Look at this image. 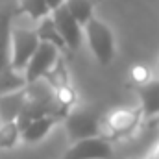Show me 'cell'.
<instances>
[{
    "instance_id": "obj_20",
    "label": "cell",
    "mask_w": 159,
    "mask_h": 159,
    "mask_svg": "<svg viewBox=\"0 0 159 159\" xmlns=\"http://www.w3.org/2000/svg\"><path fill=\"white\" fill-rule=\"evenodd\" d=\"M65 0H46V4H48V7H50V11L54 9V7H57L59 4H63Z\"/></svg>"
},
{
    "instance_id": "obj_5",
    "label": "cell",
    "mask_w": 159,
    "mask_h": 159,
    "mask_svg": "<svg viewBox=\"0 0 159 159\" xmlns=\"http://www.w3.org/2000/svg\"><path fill=\"white\" fill-rule=\"evenodd\" d=\"M39 44V37L35 30L28 28H11L9 30V56H11V67L15 70H20L26 67L28 59L32 57L34 50Z\"/></svg>"
},
{
    "instance_id": "obj_22",
    "label": "cell",
    "mask_w": 159,
    "mask_h": 159,
    "mask_svg": "<svg viewBox=\"0 0 159 159\" xmlns=\"http://www.w3.org/2000/svg\"><path fill=\"white\" fill-rule=\"evenodd\" d=\"M133 159H139V157H133Z\"/></svg>"
},
{
    "instance_id": "obj_4",
    "label": "cell",
    "mask_w": 159,
    "mask_h": 159,
    "mask_svg": "<svg viewBox=\"0 0 159 159\" xmlns=\"http://www.w3.org/2000/svg\"><path fill=\"white\" fill-rule=\"evenodd\" d=\"M141 122V109H115L106 119L100 120V137L119 139L131 135Z\"/></svg>"
},
{
    "instance_id": "obj_1",
    "label": "cell",
    "mask_w": 159,
    "mask_h": 159,
    "mask_svg": "<svg viewBox=\"0 0 159 159\" xmlns=\"http://www.w3.org/2000/svg\"><path fill=\"white\" fill-rule=\"evenodd\" d=\"M11 19H13V7L2 6L0 7V94L22 89L26 85L24 76L11 67V56H9Z\"/></svg>"
},
{
    "instance_id": "obj_21",
    "label": "cell",
    "mask_w": 159,
    "mask_h": 159,
    "mask_svg": "<svg viewBox=\"0 0 159 159\" xmlns=\"http://www.w3.org/2000/svg\"><path fill=\"white\" fill-rule=\"evenodd\" d=\"M157 70H159V61H157Z\"/></svg>"
},
{
    "instance_id": "obj_12",
    "label": "cell",
    "mask_w": 159,
    "mask_h": 159,
    "mask_svg": "<svg viewBox=\"0 0 159 159\" xmlns=\"http://www.w3.org/2000/svg\"><path fill=\"white\" fill-rule=\"evenodd\" d=\"M35 34H37L39 41L52 43L59 52H61V50H67V44H65L63 37L59 35V32H57V28H56V24H54V20H52L50 13H48L46 17L39 19V26L35 28Z\"/></svg>"
},
{
    "instance_id": "obj_17",
    "label": "cell",
    "mask_w": 159,
    "mask_h": 159,
    "mask_svg": "<svg viewBox=\"0 0 159 159\" xmlns=\"http://www.w3.org/2000/svg\"><path fill=\"white\" fill-rule=\"evenodd\" d=\"M54 98L63 109H70L76 104V91L67 83V85H61V87L54 89Z\"/></svg>"
},
{
    "instance_id": "obj_19",
    "label": "cell",
    "mask_w": 159,
    "mask_h": 159,
    "mask_svg": "<svg viewBox=\"0 0 159 159\" xmlns=\"http://www.w3.org/2000/svg\"><path fill=\"white\" fill-rule=\"evenodd\" d=\"M144 159H159V143L150 150V152H148V154H146V157Z\"/></svg>"
},
{
    "instance_id": "obj_14",
    "label": "cell",
    "mask_w": 159,
    "mask_h": 159,
    "mask_svg": "<svg viewBox=\"0 0 159 159\" xmlns=\"http://www.w3.org/2000/svg\"><path fill=\"white\" fill-rule=\"evenodd\" d=\"M43 80H44L52 89H56V87H61V85H67V83H69V72H67V67H65L63 57H57V59H56V63H54V65H52V69L43 76Z\"/></svg>"
},
{
    "instance_id": "obj_10",
    "label": "cell",
    "mask_w": 159,
    "mask_h": 159,
    "mask_svg": "<svg viewBox=\"0 0 159 159\" xmlns=\"http://www.w3.org/2000/svg\"><path fill=\"white\" fill-rule=\"evenodd\" d=\"M61 119L54 117V115H44V117H37V119L30 120L22 129H20V139L28 144H35L46 137V133L54 128V124H57Z\"/></svg>"
},
{
    "instance_id": "obj_3",
    "label": "cell",
    "mask_w": 159,
    "mask_h": 159,
    "mask_svg": "<svg viewBox=\"0 0 159 159\" xmlns=\"http://www.w3.org/2000/svg\"><path fill=\"white\" fill-rule=\"evenodd\" d=\"M100 120L102 115L98 109L94 107H81V109H74L65 115V129L69 139L78 141V139H85V137H94L100 135Z\"/></svg>"
},
{
    "instance_id": "obj_11",
    "label": "cell",
    "mask_w": 159,
    "mask_h": 159,
    "mask_svg": "<svg viewBox=\"0 0 159 159\" xmlns=\"http://www.w3.org/2000/svg\"><path fill=\"white\" fill-rule=\"evenodd\" d=\"M24 87L0 94V120L2 122L4 120H15L19 117V113H20V109L24 106V100H26Z\"/></svg>"
},
{
    "instance_id": "obj_9",
    "label": "cell",
    "mask_w": 159,
    "mask_h": 159,
    "mask_svg": "<svg viewBox=\"0 0 159 159\" xmlns=\"http://www.w3.org/2000/svg\"><path fill=\"white\" fill-rule=\"evenodd\" d=\"M135 93L139 96L141 119L152 120L159 117V78L146 80L144 83H137Z\"/></svg>"
},
{
    "instance_id": "obj_13",
    "label": "cell",
    "mask_w": 159,
    "mask_h": 159,
    "mask_svg": "<svg viewBox=\"0 0 159 159\" xmlns=\"http://www.w3.org/2000/svg\"><path fill=\"white\" fill-rule=\"evenodd\" d=\"M98 0H65V6L72 13V17L83 26L93 17V11H94V4Z\"/></svg>"
},
{
    "instance_id": "obj_8",
    "label": "cell",
    "mask_w": 159,
    "mask_h": 159,
    "mask_svg": "<svg viewBox=\"0 0 159 159\" xmlns=\"http://www.w3.org/2000/svg\"><path fill=\"white\" fill-rule=\"evenodd\" d=\"M50 17L59 32V35L63 37L65 44H67V50L70 52H76L81 44V24L72 17V13L67 9L65 2L59 4L57 7H54L50 11Z\"/></svg>"
},
{
    "instance_id": "obj_18",
    "label": "cell",
    "mask_w": 159,
    "mask_h": 159,
    "mask_svg": "<svg viewBox=\"0 0 159 159\" xmlns=\"http://www.w3.org/2000/svg\"><path fill=\"white\" fill-rule=\"evenodd\" d=\"M129 78L133 80L135 83H144L146 80H150V69L144 65H135L129 70Z\"/></svg>"
},
{
    "instance_id": "obj_16",
    "label": "cell",
    "mask_w": 159,
    "mask_h": 159,
    "mask_svg": "<svg viewBox=\"0 0 159 159\" xmlns=\"http://www.w3.org/2000/svg\"><path fill=\"white\" fill-rule=\"evenodd\" d=\"M19 7H20V11L28 13L34 20H39L50 13L46 0H19Z\"/></svg>"
},
{
    "instance_id": "obj_15",
    "label": "cell",
    "mask_w": 159,
    "mask_h": 159,
    "mask_svg": "<svg viewBox=\"0 0 159 159\" xmlns=\"http://www.w3.org/2000/svg\"><path fill=\"white\" fill-rule=\"evenodd\" d=\"M19 137H20V129L15 120H4L0 124V148H4V150L13 148L17 144Z\"/></svg>"
},
{
    "instance_id": "obj_2",
    "label": "cell",
    "mask_w": 159,
    "mask_h": 159,
    "mask_svg": "<svg viewBox=\"0 0 159 159\" xmlns=\"http://www.w3.org/2000/svg\"><path fill=\"white\" fill-rule=\"evenodd\" d=\"M83 26H85V35L89 41V48L93 56L96 57V61L100 65H109L115 57V35L111 28L100 19H96L94 15Z\"/></svg>"
},
{
    "instance_id": "obj_7",
    "label": "cell",
    "mask_w": 159,
    "mask_h": 159,
    "mask_svg": "<svg viewBox=\"0 0 159 159\" xmlns=\"http://www.w3.org/2000/svg\"><path fill=\"white\" fill-rule=\"evenodd\" d=\"M113 146L107 139L94 135L74 141L61 159H113Z\"/></svg>"
},
{
    "instance_id": "obj_6",
    "label": "cell",
    "mask_w": 159,
    "mask_h": 159,
    "mask_svg": "<svg viewBox=\"0 0 159 159\" xmlns=\"http://www.w3.org/2000/svg\"><path fill=\"white\" fill-rule=\"evenodd\" d=\"M57 57H59V50H57L52 43L39 41L37 48L34 50L32 57L28 59V63H26V67H24V74H22V76L26 80V85L43 78V76L52 69V65L56 63Z\"/></svg>"
}]
</instances>
